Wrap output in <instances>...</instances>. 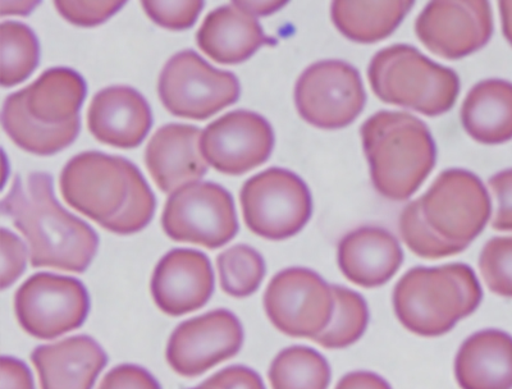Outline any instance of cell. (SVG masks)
Returning a JSON list of instances; mask_svg holds the SVG:
<instances>
[{
    "label": "cell",
    "mask_w": 512,
    "mask_h": 389,
    "mask_svg": "<svg viewBox=\"0 0 512 389\" xmlns=\"http://www.w3.org/2000/svg\"><path fill=\"white\" fill-rule=\"evenodd\" d=\"M2 212L25 236L34 268L84 273L98 253V235L59 205L48 173L16 176Z\"/></svg>",
    "instance_id": "1"
},
{
    "label": "cell",
    "mask_w": 512,
    "mask_h": 389,
    "mask_svg": "<svg viewBox=\"0 0 512 389\" xmlns=\"http://www.w3.org/2000/svg\"><path fill=\"white\" fill-rule=\"evenodd\" d=\"M373 186L383 198H411L436 166V144L429 128L404 112L383 111L361 127Z\"/></svg>",
    "instance_id": "2"
},
{
    "label": "cell",
    "mask_w": 512,
    "mask_h": 389,
    "mask_svg": "<svg viewBox=\"0 0 512 389\" xmlns=\"http://www.w3.org/2000/svg\"><path fill=\"white\" fill-rule=\"evenodd\" d=\"M482 297L478 278L468 264L416 267L397 282L393 308L411 333L440 337L472 315Z\"/></svg>",
    "instance_id": "3"
},
{
    "label": "cell",
    "mask_w": 512,
    "mask_h": 389,
    "mask_svg": "<svg viewBox=\"0 0 512 389\" xmlns=\"http://www.w3.org/2000/svg\"><path fill=\"white\" fill-rule=\"evenodd\" d=\"M368 79L382 102L428 117L450 111L460 91L454 71L432 62L409 45H392L378 52L369 64Z\"/></svg>",
    "instance_id": "4"
},
{
    "label": "cell",
    "mask_w": 512,
    "mask_h": 389,
    "mask_svg": "<svg viewBox=\"0 0 512 389\" xmlns=\"http://www.w3.org/2000/svg\"><path fill=\"white\" fill-rule=\"evenodd\" d=\"M246 226L263 239L297 235L313 213L309 187L294 172L269 168L244 183L240 194Z\"/></svg>",
    "instance_id": "5"
},
{
    "label": "cell",
    "mask_w": 512,
    "mask_h": 389,
    "mask_svg": "<svg viewBox=\"0 0 512 389\" xmlns=\"http://www.w3.org/2000/svg\"><path fill=\"white\" fill-rule=\"evenodd\" d=\"M159 98L173 116L204 121L235 104L241 88L231 72L217 70L185 50L169 59L158 82Z\"/></svg>",
    "instance_id": "6"
},
{
    "label": "cell",
    "mask_w": 512,
    "mask_h": 389,
    "mask_svg": "<svg viewBox=\"0 0 512 389\" xmlns=\"http://www.w3.org/2000/svg\"><path fill=\"white\" fill-rule=\"evenodd\" d=\"M162 227L171 240L218 249L235 239L239 222L232 195L213 182L190 183L169 196Z\"/></svg>",
    "instance_id": "7"
},
{
    "label": "cell",
    "mask_w": 512,
    "mask_h": 389,
    "mask_svg": "<svg viewBox=\"0 0 512 389\" xmlns=\"http://www.w3.org/2000/svg\"><path fill=\"white\" fill-rule=\"evenodd\" d=\"M90 297L79 279L38 273L18 288L15 311L25 332L38 340H54L80 328L88 318Z\"/></svg>",
    "instance_id": "8"
},
{
    "label": "cell",
    "mask_w": 512,
    "mask_h": 389,
    "mask_svg": "<svg viewBox=\"0 0 512 389\" xmlns=\"http://www.w3.org/2000/svg\"><path fill=\"white\" fill-rule=\"evenodd\" d=\"M419 200L432 230L456 244H472L491 218L486 186L464 169L442 172Z\"/></svg>",
    "instance_id": "9"
},
{
    "label": "cell",
    "mask_w": 512,
    "mask_h": 389,
    "mask_svg": "<svg viewBox=\"0 0 512 389\" xmlns=\"http://www.w3.org/2000/svg\"><path fill=\"white\" fill-rule=\"evenodd\" d=\"M264 309L278 331L313 341L331 322L335 296L332 286L313 270L288 268L269 282Z\"/></svg>",
    "instance_id": "10"
},
{
    "label": "cell",
    "mask_w": 512,
    "mask_h": 389,
    "mask_svg": "<svg viewBox=\"0 0 512 389\" xmlns=\"http://www.w3.org/2000/svg\"><path fill=\"white\" fill-rule=\"evenodd\" d=\"M367 102L358 70L341 61L312 64L295 86L297 112L305 122L322 130L351 125Z\"/></svg>",
    "instance_id": "11"
},
{
    "label": "cell",
    "mask_w": 512,
    "mask_h": 389,
    "mask_svg": "<svg viewBox=\"0 0 512 389\" xmlns=\"http://www.w3.org/2000/svg\"><path fill=\"white\" fill-rule=\"evenodd\" d=\"M59 186L70 207L100 224L125 204L130 191L127 159L86 151L66 164Z\"/></svg>",
    "instance_id": "12"
},
{
    "label": "cell",
    "mask_w": 512,
    "mask_h": 389,
    "mask_svg": "<svg viewBox=\"0 0 512 389\" xmlns=\"http://www.w3.org/2000/svg\"><path fill=\"white\" fill-rule=\"evenodd\" d=\"M244 328L231 311H209L181 323L167 345V361L177 374L195 378L239 354Z\"/></svg>",
    "instance_id": "13"
},
{
    "label": "cell",
    "mask_w": 512,
    "mask_h": 389,
    "mask_svg": "<svg viewBox=\"0 0 512 389\" xmlns=\"http://www.w3.org/2000/svg\"><path fill=\"white\" fill-rule=\"evenodd\" d=\"M415 31L438 57L450 61L468 57L491 36L488 0H431L416 20Z\"/></svg>",
    "instance_id": "14"
},
{
    "label": "cell",
    "mask_w": 512,
    "mask_h": 389,
    "mask_svg": "<svg viewBox=\"0 0 512 389\" xmlns=\"http://www.w3.org/2000/svg\"><path fill=\"white\" fill-rule=\"evenodd\" d=\"M274 132L264 117L254 112L224 114L201 134V151L208 164L224 175L241 176L271 157Z\"/></svg>",
    "instance_id": "15"
},
{
    "label": "cell",
    "mask_w": 512,
    "mask_h": 389,
    "mask_svg": "<svg viewBox=\"0 0 512 389\" xmlns=\"http://www.w3.org/2000/svg\"><path fill=\"white\" fill-rule=\"evenodd\" d=\"M155 304L171 317L203 308L214 291V273L207 255L192 249L169 251L152 277Z\"/></svg>",
    "instance_id": "16"
},
{
    "label": "cell",
    "mask_w": 512,
    "mask_h": 389,
    "mask_svg": "<svg viewBox=\"0 0 512 389\" xmlns=\"http://www.w3.org/2000/svg\"><path fill=\"white\" fill-rule=\"evenodd\" d=\"M200 128L190 125L160 127L145 150L146 168L160 191L166 194L198 182L208 172V162L201 151Z\"/></svg>",
    "instance_id": "17"
},
{
    "label": "cell",
    "mask_w": 512,
    "mask_h": 389,
    "mask_svg": "<svg viewBox=\"0 0 512 389\" xmlns=\"http://www.w3.org/2000/svg\"><path fill=\"white\" fill-rule=\"evenodd\" d=\"M152 125V109L148 102L139 91L128 86H112L99 91L89 107L91 135L113 148H137Z\"/></svg>",
    "instance_id": "18"
},
{
    "label": "cell",
    "mask_w": 512,
    "mask_h": 389,
    "mask_svg": "<svg viewBox=\"0 0 512 389\" xmlns=\"http://www.w3.org/2000/svg\"><path fill=\"white\" fill-rule=\"evenodd\" d=\"M338 267L356 286L386 285L404 263V251L391 232L381 227H360L347 233L337 250Z\"/></svg>",
    "instance_id": "19"
},
{
    "label": "cell",
    "mask_w": 512,
    "mask_h": 389,
    "mask_svg": "<svg viewBox=\"0 0 512 389\" xmlns=\"http://www.w3.org/2000/svg\"><path fill=\"white\" fill-rule=\"evenodd\" d=\"M31 361L45 389H89L108 364V356L93 338L75 336L36 347Z\"/></svg>",
    "instance_id": "20"
},
{
    "label": "cell",
    "mask_w": 512,
    "mask_h": 389,
    "mask_svg": "<svg viewBox=\"0 0 512 389\" xmlns=\"http://www.w3.org/2000/svg\"><path fill=\"white\" fill-rule=\"evenodd\" d=\"M455 377L466 389L512 388V337L498 329L470 336L455 360Z\"/></svg>",
    "instance_id": "21"
},
{
    "label": "cell",
    "mask_w": 512,
    "mask_h": 389,
    "mask_svg": "<svg viewBox=\"0 0 512 389\" xmlns=\"http://www.w3.org/2000/svg\"><path fill=\"white\" fill-rule=\"evenodd\" d=\"M199 48L214 62L248 61L267 44L262 26L240 8L223 6L210 12L196 35Z\"/></svg>",
    "instance_id": "22"
},
{
    "label": "cell",
    "mask_w": 512,
    "mask_h": 389,
    "mask_svg": "<svg viewBox=\"0 0 512 389\" xmlns=\"http://www.w3.org/2000/svg\"><path fill=\"white\" fill-rule=\"evenodd\" d=\"M415 0H332L333 25L360 44L387 39L401 25Z\"/></svg>",
    "instance_id": "23"
},
{
    "label": "cell",
    "mask_w": 512,
    "mask_h": 389,
    "mask_svg": "<svg viewBox=\"0 0 512 389\" xmlns=\"http://www.w3.org/2000/svg\"><path fill=\"white\" fill-rule=\"evenodd\" d=\"M461 123L480 144H504L512 139V86L484 81L474 86L461 107Z\"/></svg>",
    "instance_id": "24"
},
{
    "label": "cell",
    "mask_w": 512,
    "mask_h": 389,
    "mask_svg": "<svg viewBox=\"0 0 512 389\" xmlns=\"http://www.w3.org/2000/svg\"><path fill=\"white\" fill-rule=\"evenodd\" d=\"M27 112L48 125H62L80 116L88 93L86 82L71 68L57 67L45 71L38 80L22 89Z\"/></svg>",
    "instance_id": "25"
},
{
    "label": "cell",
    "mask_w": 512,
    "mask_h": 389,
    "mask_svg": "<svg viewBox=\"0 0 512 389\" xmlns=\"http://www.w3.org/2000/svg\"><path fill=\"white\" fill-rule=\"evenodd\" d=\"M4 131L18 148L27 153L48 157L59 153L77 139L80 132V116L62 125H48L35 120L27 112L24 90L9 95L2 112Z\"/></svg>",
    "instance_id": "26"
},
{
    "label": "cell",
    "mask_w": 512,
    "mask_h": 389,
    "mask_svg": "<svg viewBox=\"0 0 512 389\" xmlns=\"http://www.w3.org/2000/svg\"><path fill=\"white\" fill-rule=\"evenodd\" d=\"M331 377V368L324 356L306 346L282 350L268 372L271 386L277 389H324L329 386Z\"/></svg>",
    "instance_id": "27"
},
{
    "label": "cell",
    "mask_w": 512,
    "mask_h": 389,
    "mask_svg": "<svg viewBox=\"0 0 512 389\" xmlns=\"http://www.w3.org/2000/svg\"><path fill=\"white\" fill-rule=\"evenodd\" d=\"M335 310L331 322L314 342L328 350L346 349L358 342L369 323L367 302L358 292L344 286H332Z\"/></svg>",
    "instance_id": "28"
},
{
    "label": "cell",
    "mask_w": 512,
    "mask_h": 389,
    "mask_svg": "<svg viewBox=\"0 0 512 389\" xmlns=\"http://www.w3.org/2000/svg\"><path fill=\"white\" fill-rule=\"evenodd\" d=\"M40 47L29 26L8 21L2 24V85L12 88L29 79L38 67Z\"/></svg>",
    "instance_id": "29"
},
{
    "label": "cell",
    "mask_w": 512,
    "mask_h": 389,
    "mask_svg": "<svg viewBox=\"0 0 512 389\" xmlns=\"http://www.w3.org/2000/svg\"><path fill=\"white\" fill-rule=\"evenodd\" d=\"M219 282L227 295L248 297L262 285L265 276L263 256L253 247L236 245L218 255Z\"/></svg>",
    "instance_id": "30"
},
{
    "label": "cell",
    "mask_w": 512,
    "mask_h": 389,
    "mask_svg": "<svg viewBox=\"0 0 512 389\" xmlns=\"http://www.w3.org/2000/svg\"><path fill=\"white\" fill-rule=\"evenodd\" d=\"M130 191L122 209L114 217L100 223V226L117 235L127 236L144 230L152 221L157 207L152 189L139 168L127 160Z\"/></svg>",
    "instance_id": "31"
},
{
    "label": "cell",
    "mask_w": 512,
    "mask_h": 389,
    "mask_svg": "<svg viewBox=\"0 0 512 389\" xmlns=\"http://www.w3.org/2000/svg\"><path fill=\"white\" fill-rule=\"evenodd\" d=\"M402 240L415 255L423 259H442L463 253L465 245L443 239L425 221L420 200L411 201L402 210L399 221Z\"/></svg>",
    "instance_id": "32"
},
{
    "label": "cell",
    "mask_w": 512,
    "mask_h": 389,
    "mask_svg": "<svg viewBox=\"0 0 512 389\" xmlns=\"http://www.w3.org/2000/svg\"><path fill=\"white\" fill-rule=\"evenodd\" d=\"M479 269L489 291L512 297V237L489 240L480 253Z\"/></svg>",
    "instance_id": "33"
},
{
    "label": "cell",
    "mask_w": 512,
    "mask_h": 389,
    "mask_svg": "<svg viewBox=\"0 0 512 389\" xmlns=\"http://www.w3.org/2000/svg\"><path fill=\"white\" fill-rule=\"evenodd\" d=\"M146 16L163 29L182 31L195 25L204 0H141Z\"/></svg>",
    "instance_id": "34"
},
{
    "label": "cell",
    "mask_w": 512,
    "mask_h": 389,
    "mask_svg": "<svg viewBox=\"0 0 512 389\" xmlns=\"http://www.w3.org/2000/svg\"><path fill=\"white\" fill-rule=\"evenodd\" d=\"M127 0H54L59 15L79 27L104 24L125 6Z\"/></svg>",
    "instance_id": "35"
},
{
    "label": "cell",
    "mask_w": 512,
    "mask_h": 389,
    "mask_svg": "<svg viewBox=\"0 0 512 389\" xmlns=\"http://www.w3.org/2000/svg\"><path fill=\"white\" fill-rule=\"evenodd\" d=\"M27 263V250L15 233L2 230V288L6 290L24 274Z\"/></svg>",
    "instance_id": "36"
},
{
    "label": "cell",
    "mask_w": 512,
    "mask_h": 389,
    "mask_svg": "<svg viewBox=\"0 0 512 389\" xmlns=\"http://www.w3.org/2000/svg\"><path fill=\"white\" fill-rule=\"evenodd\" d=\"M489 187L498 204L492 227L496 231H512V169H506L491 177Z\"/></svg>",
    "instance_id": "37"
},
{
    "label": "cell",
    "mask_w": 512,
    "mask_h": 389,
    "mask_svg": "<svg viewBox=\"0 0 512 389\" xmlns=\"http://www.w3.org/2000/svg\"><path fill=\"white\" fill-rule=\"evenodd\" d=\"M99 388H160V384L140 366L121 365L105 375Z\"/></svg>",
    "instance_id": "38"
},
{
    "label": "cell",
    "mask_w": 512,
    "mask_h": 389,
    "mask_svg": "<svg viewBox=\"0 0 512 389\" xmlns=\"http://www.w3.org/2000/svg\"><path fill=\"white\" fill-rule=\"evenodd\" d=\"M201 388H264L262 378L254 370L245 366H230L221 370L207 381L200 384Z\"/></svg>",
    "instance_id": "39"
},
{
    "label": "cell",
    "mask_w": 512,
    "mask_h": 389,
    "mask_svg": "<svg viewBox=\"0 0 512 389\" xmlns=\"http://www.w3.org/2000/svg\"><path fill=\"white\" fill-rule=\"evenodd\" d=\"M34 378L22 361L16 358H2V375H0V388H34Z\"/></svg>",
    "instance_id": "40"
},
{
    "label": "cell",
    "mask_w": 512,
    "mask_h": 389,
    "mask_svg": "<svg viewBox=\"0 0 512 389\" xmlns=\"http://www.w3.org/2000/svg\"><path fill=\"white\" fill-rule=\"evenodd\" d=\"M290 0H232L237 8L249 15L265 17L280 11Z\"/></svg>",
    "instance_id": "41"
},
{
    "label": "cell",
    "mask_w": 512,
    "mask_h": 389,
    "mask_svg": "<svg viewBox=\"0 0 512 389\" xmlns=\"http://www.w3.org/2000/svg\"><path fill=\"white\" fill-rule=\"evenodd\" d=\"M338 388H388L390 384L378 375L368 372H355L345 375L337 384Z\"/></svg>",
    "instance_id": "42"
},
{
    "label": "cell",
    "mask_w": 512,
    "mask_h": 389,
    "mask_svg": "<svg viewBox=\"0 0 512 389\" xmlns=\"http://www.w3.org/2000/svg\"><path fill=\"white\" fill-rule=\"evenodd\" d=\"M41 0H2L3 17L6 16H29L36 7L39 6Z\"/></svg>",
    "instance_id": "43"
}]
</instances>
